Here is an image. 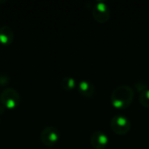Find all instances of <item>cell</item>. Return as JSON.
Masks as SVG:
<instances>
[{
  "label": "cell",
  "instance_id": "cell-1",
  "mask_svg": "<svg viewBox=\"0 0 149 149\" xmlns=\"http://www.w3.org/2000/svg\"><path fill=\"white\" fill-rule=\"evenodd\" d=\"M134 98V91L127 85H120L113 92L111 100L114 107L124 109L130 106Z\"/></svg>",
  "mask_w": 149,
  "mask_h": 149
},
{
  "label": "cell",
  "instance_id": "cell-2",
  "mask_svg": "<svg viewBox=\"0 0 149 149\" xmlns=\"http://www.w3.org/2000/svg\"><path fill=\"white\" fill-rule=\"evenodd\" d=\"M20 95L18 92L14 88H5L0 94V101L3 107L12 109L17 107L20 103Z\"/></svg>",
  "mask_w": 149,
  "mask_h": 149
},
{
  "label": "cell",
  "instance_id": "cell-3",
  "mask_svg": "<svg viewBox=\"0 0 149 149\" xmlns=\"http://www.w3.org/2000/svg\"><path fill=\"white\" fill-rule=\"evenodd\" d=\"M60 137L59 131L53 126H48L45 127L40 133V140L46 147H52Z\"/></svg>",
  "mask_w": 149,
  "mask_h": 149
},
{
  "label": "cell",
  "instance_id": "cell-4",
  "mask_svg": "<svg viewBox=\"0 0 149 149\" xmlns=\"http://www.w3.org/2000/svg\"><path fill=\"white\" fill-rule=\"evenodd\" d=\"M111 127L116 134H125L130 130V120L124 115H115L111 120Z\"/></svg>",
  "mask_w": 149,
  "mask_h": 149
},
{
  "label": "cell",
  "instance_id": "cell-5",
  "mask_svg": "<svg viewBox=\"0 0 149 149\" xmlns=\"http://www.w3.org/2000/svg\"><path fill=\"white\" fill-rule=\"evenodd\" d=\"M93 16L99 22H106L110 17V9L104 1H98L93 4Z\"/></svg>",
  "mask_w": 149,
  "mask_h": 149
},
{
  "label": "cell",
  "instance_id": "cell-6",
  "mask_svg": "<svg viewBox=\"0 0 149 149\" xmlns=\"http://www.w3.org/2000/svg\"><path fill=\"white\" fill-rule=\"evenodd\" d=\"M90 141L94 148L103 149L108 143V137L105 133L101 131H95L92 134Z\"/></svg>",
  "mask_w": 149,
  "mask_h": 149
},
{
  "label": "cell",
  "instance_id": "cell-7",
  "mask_svg": "<svg viewBox=\"0 0 149 149\" xmlns=\"http://www.w3.org/2000/svg\"><path fill=\"white\" fill-rule=\"evenodd\" d=\"M14 32L12 29L8 25H3L0 27V43L3 45H9L13 42Z\"/></svg>",
  "mask_w": 149,
  "mask_h": 149
},
{
  "label": "cell",
  "instance_id": "cell-8",
  "mask_svg": "<svg viewBox=\"0 0 149 149\" xmlns=\"http://www.w3.org/2000/svg\"><path fill=\"white\" fill-rule=\"evenodd\" d=\"M79 93L84 97H92L94 93V86L88 80H81L78 85Z\"/></svg>",
  "mask_w": 149,
  "mask_h": 149
},
{
  "label": "cell",
  "instance_id": "cell-9",
  "mask_svg": "<svg viewBox=\"0 0 149 149\" xmlns=\"http://www.w3.org/2000/svg\"><path fill=\"white\" fill-rule=\"evenodd\" d=\"M61 86L64 90L66 91H70L72 89H73L76 86V81L72 77H64L61 80Z\"/></svg>",
  "mask_w": 149,
  "mask_h": 149
},
{
  "label": "cell",
  "instance_id": "cell-10",
  "mask_svg": "<svg viewBox=\"0 0 149 149\" xmlns=\"http://www.w3.org/2000/svg\"><path fill=\"white\" fill-rule=\"evenodd\" d=\"M140 102L141 103L142 106L146 107H149V88H147L144 91L141 92Z\"/></svg>",
  "mask_w": 149,
  "mask_h": 149
},
{
  "label": "cell",
  "instance_id": "cell-11",
  "mask_svg": "<svg viewBox=\"0 0 149 149\" xmlns=\"http://www.w3.org/2000/svg\"><path fill=\"white\" fill-rule=\"evenodd\" d=\"M10 81V77L5 74V73H0V85L1 86H5L9 83Z\"/></svg>",
  "mask_w": 149,
  "mask_h": 149
}]
</instances>
